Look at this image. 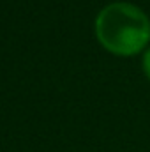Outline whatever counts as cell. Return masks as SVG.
Returning <instances> with one entry per match:
<instances>
[{
    "instance_id": "6da1fadb",
    "label": "cell",
    "mask_w": 150,
    "mask_h": 152,
    "mask_svg": "<svg viewBox=\"0 0 150 152\" xmlns=\"http://www.w3.org/2000/svg\"><path fill=\"white\" fill-rule=\"evenodd\" d=\"M95 36L104 50L118 57L140 53L150 41L149 16L129 2H113L95 18Z\"/></svg>"
},
{
    "instance_id": "7a4b0ae2",
    "label": "cell",
    "mask_w": 150,
    "mask_h": 152,
    "mask_svg": "<svg viewBox=\"0 0 150 152\" xmlns=\"http://www.w3.org/2000/svg\"><path fill=\"white\" fill-rule=\"evenodd\" d=\"M143 73L150 80V48L143 53Z\"/></svg>"
}]
</instances>
